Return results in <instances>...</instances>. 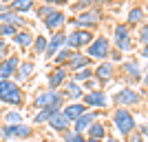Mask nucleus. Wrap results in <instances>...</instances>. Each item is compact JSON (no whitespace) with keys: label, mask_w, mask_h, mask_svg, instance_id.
Returning <instances> with one entry per match:
<instances>
[{"label":"nucleus","mask_w":148,"mask_h":142,"mask_svg":"<svg viewBox=\"0 0 148 142\" xmlns=\"http://www.w3.org/2000/svg\"><path fill=\"white\" fill-rule=\"evenodd\" d=\"M27 96L25 89L16 80H0V105L9 107V109H20L25 107Z\"/></svg>","instance_id":"nucleus-1"},{"label":"nucleus","mask_w":148,"mask_h":142,"mask_svg":"<svg viewBox=\"0 0 148 142\" xmlns=\"http://www.w3.org/2000/svg\"><path fill=\"white\" fill-rule=\"evenodd\" d=\"M111 124L124 140H126L130 133L137 131V120H135V116H133V111H130V109H124V107H115V109H113Z\"/></svg>","instance_id":"nucleus-2"},{"label":"nucleus","mask_w":148,"mask_h":142,"mask_svg":"<svg viewBox=\"0 0 148 142\" xmlns=\"http://www.w3.org/2000/svg\"><path fill=\"white\" fill-rule=\"evenodd\" d=\"M66 105V100L62 96V91H53V89H40V91L31 98V107L40 111V109H53V111H62V107Z\"/></svg>","instance_id":"nucleus-3"},{"label":"nucleus","mask_w":148,"mask_h":142,"mask_svg":"<svg viewBox=\"0 0 148 142\" xmlns=\"http://www.w3.org/2000/svg\"><path fill=\"white\" fill-rule=\"evenodd\" d=\"M111 44L115 47V51L119 53H128L135 47V40H133V33H130V27L126 22H117L113 27V36H111Z\"/></svg>","instance_id":"nucleus-4"},{"label":"nucleus","mask_w":148,"mask_h":142,"mask_svg":"<svg viewBox=\"0 0 148 142\" xmlns=\"http://www.w3.org/2000/svg\"><path fill=\"white\" fill-rule=\"evenodd\" d=\"M113 51V44H111V38L108 36H95L93 38V42L86 47V58L88 60H95V62H106L108 60V56H111Z\"/></svg>","instance_id":"nucleus-5"},{"label":"nucleus","mask_w":148,"mask_h":142,"mask_svg":"<svg viewBox=\"0 0 148 142\" xmlns=\"http://www.w3.org/2000/svg\"><path fill=\"white\" fill-rule=\"evenodd\" d=\"M104 20V11H102V7L93 5L91 9H86L84 13L80 16H75V20H69L73 29H86V31H93L95 27H99V22Z\"/></svg>","instance_id":"nucleus-6"},{"label":"nucleus","mask_w":148,"mask_h":142,"mask_svg":"<svg viewBox=\"0 0 148 142\" xmlns=\"http://www.w3.org/2000/svg\"><path fill=\"white\" fill-rule=\"evenodd\" d=\"M93 38H95V33L93 31H86V29H71L66 33V47L73 51H82L86 49L88 44L93 42Z\"/></svg>","instance_id":"nucleus-7"},{"label":"nucleus","mask_w":148,"mask_h":142,"mask_svg":"<svg viewBox=\"0 0 148 142\" xmlns=\"http://www.w3.org/2000/svg\"><path fill=\"white\" fill-rule=\"evenodd\" d=\"M82 102L86 105V109H93V111H104L106 107L111 105V98L104 89H95V91H86Z\"/></svg>","instance_id":"nucleus-8"},{"label":"nucleus","mask_w":148,"mask_h":142,"mask_svg":"<svg viewBox=\"0 0 148 142\" xmlns=\"http://www.w3.org/2000/svg\"><path fill=\"white\" fill-rule=\"evenodd\" d=\"M42 25L47 31H51V33H58V31H64V27L69 25V16L64 9H53V11L47 16V18L42 20Z\"/></svg>","instance_id":"nucleus-9"},{"label":"nucleus","mask_w":148,"mask_h":142,"mask_svg":"<svg viewBox=\"0 0 148 142\" xmlns=\"http://www.w3.org/2000/svg\"><path fill=\"white\" fill-rule=\"evenodd\" d=\"M115 105L117 107H124V109H128V107H135L142 102V93L137 91V89H133V87H122V89H117L115 91Z\"/></svg>","instance_id":"nucleus-10"},{"label":"nucleus","mask_w":148,"mask_h":142,"mask_svg":"<svg viewBox=\"0 0 148 142\" xmlns=\"http://www.w3.org/2000/svg\"><path fill=\"white\" fill-rule=\"evenodd\" d=\"M0 25H16L18 29H27L29 27V20L20 13L11 11L9 9V2H2L0 5Z\"/></svg>","instance_id":"nucleus-11"},{"label":"nucleus","mask_w":148,"mask_h":142,"mask_svg":"<svg viewBox=\"0 0 148 142\" xmlns=\"http://www.w3.org/2000/svg\"><path fill=\"white\" fill-rule=\"evenodd\" d=\"M97 120H102V111H93V109H88L84 116H80L73 124H71V131H75V133H82V136H86V131L91 129V127L97 122Z\"/></svg>","instance_id":"nucleus-12"},{"label":"nucleus","mask_w":148,"mask_h":142,"mask_svg":"<svg viewBox=\"0 0 148 142\" xmlns=\"http://www.w3.org/2000/svg\"><path fill=\"white\" fill-rule=\"evenodd\" d=\"M69 78H71V71H69L66 67H56V69H51V73L47 76V89L60 91Z\"/></svg>","instance_id":"nucleus-13"},{"label":"nucleus","mask_w":148,"mask_h":142,"mask_svg":"<svg viewBox=\"0 0 148 142\" xmlns=\"http://www.w3.org/2000/svg\"><path fill=\"white\" fill-rule=\"evenodd\" d=\"M20 62H22V58L18 53H11L9 58H5V60L0 62V80H13Z\"/></svg>","instance_id":"nucleus-14"},{"label":"nucleus","mask_w":148,"mask_h":142,"mask_svg":"<svg viewBox=\"0 0 148 142\" xmlns=\"http://www.w3.org/2000/svg\"><path fill=\"white\" fill-rule=\"evenodd\" d=\"M62 47H66V31L51 33V36H49V44H47V51H44V58L51 62L53 58H56V53L62 49Z\"/></svg>","instance_id":"nucleus-15"},{"label":"nucleus","mask_w":148,"mask_h":142,"mask_svg":"<svg viewBox=\"0 0 148 142\" xmlns=\"http://www.w3.org/2000/svg\"><path fill=\"white\" fill-rule=\"evenodd\" d=\"M93 76H95V80H97L99 85H106V82H111L113 78H115V64H113L111 60L97 62V64L93 67Z\"/></svg>","instance_id":"nucleus-16"},{"label":"nucleus","mask_w":148,"mask_h":142,"mask_svg":"<svg viewBox=\"0 0 148 142\" xmlns=\"http://www.w3.org/2000/svg\"><path fill=\"white\" fill-rule=\"evenodd\" d=\"M33 76H36V60H33V58H25V60L20 62V67H18V71H16V78H13V80L22 87L25 82H29Z\"/></svg>","instance_id":"nucleus-17"},{"label":"nucleus","mask_w":148,"mask_h":142,"mask_svg":"<svg viewBox=\"0 0 148 142\" xmlns=\"http://www.w3.org/2000/svg\"><path fill=\"white\" fill-rule=\"evenodd\" d=\"M62 96H64L66 102H82V98H84V87L69 78V80L64 82V87H62Z\"/></svg>","instance_id":"nucleus-18"},{"label":"nucleus","mask_w":148,"mask_h":142,"mask_svg":"<svg viewBox=\"0 0 148 142\" xmlns=\"http://www.w3.org/2000/svg\"><path fill=\"white\" fill-rule=\"evenodd\" d=\"M33 29L31 27H27V29H18V33L11 38V44L13 47H18L20 51H29L31 47H33Z\"/></svg>","instance_id":"nucleus-19"},{"label":"nucleus","mask_w":148,"mask_h":142,"mask_svg":"<svg viewBox=\"0 0 148 142\" xmlns=\"http://www.w3.org/2000/svg\"><path fill=\"white\" fill-rule=\"evenodd\" d=\"M9 133H11V142H27V140H31V138L36 136V129L31 127L29 122H20V124H16V127H9Z\"/></svg>","instance_id":"nucleus-20"},{"label":"nucleus","mask_w":148,"mask_h":142,"mask_svg":"<svg viewBox=\"0 0 148 142\" xmlns=\"http://www.w3.org/2000/svg\"><path fill=\"white\" fill-rule=\"evenodd\" d=\"M122 73L126 76V82H139V78L144 76L142 71V64H139V60H124L122 62Z\"/></svg>","instance_id":"nucleus-21"},{"label":"nucleus","mask_w":148,"mask_h":142,"mask_svg":"<svg viewBox=\"0 0 148 142\" xmlns=\"http://www.w3.org/2000/svg\"><path fill=\"white\" fill-rule=\"evenodd\" d=\"M47 127H49L51 131H56V133H66V131H71V122H69V118L64 116L62 111L53 113L51 120L47 122Z\"/></svg>","instance_id":"nucleus-22"},{"label":"nucleus","mask_w":148,"mask_h":142,"mask_svg":"<svg viewBox=\"0 0 148 142\" xmlns=\"http://www.w3.org/2000/svg\"><path fill=\"white\" fill-rule=\"evenodd\" d=\"M86 111H88V109H86L84 102H66V105L62 107V113L69 118V122H71V124H73L80 116H84Z\"/></svg>","instance_id":"nucleus-23"},{"label":"nucleus","mask_w":148,"mask_h":142,"mask_svg":"<svg viewBox=\"0 0 148 142\" xmlns=\"http://www.w3.org/2000/svg\"><path fill=\"white\" fill-rule=\"evenodd\" d=\"M86 67H91V60L86 58V53H84V51H75L73 58H71V62L66 64V69L71 71V73L80 71V69H86Z\"/></svg>","instance_id":"nucleus-24"},{"label":"nucleus","mask_w":148,"mask_h":142,"mask_svg":"<svg viewBox=\"0 0 148 142\" xmlns=\"http://www.w3.org/2000/svg\"><path fill=\"white\" fill-rule=\"evenodd\" d=\"M0 120H2V124H7V127H16V124L25 122V116H22L20 109H5V111L0 113Z\"/></svg>","instance_id":"nucleus-25"},{"label":"nucleus","mask_w":148,"mask_h":142,"mask_svg":"<svg viewBox=\"0 0 148 142\" xmlns=\"http://www.w3.org/2000/svg\"><path fill=\"white\" fill-rule=\"evenodd\" d=\"M144 20H146V11H144V7L135 5V7H130L128 9V16H126V25L133 27V25H144Z\"/></svg>","instance_id":"nucleus-26"},{"label":"nucleus","mask_w":148,"mask_h":142,"mask_svg":"<svg viewBox=\"0 0 148 142\" xmlns=\"http://www.w3.org/2000/svg\"><path fill=\"white\" fill-rule=\"evenodd\" d=\"M9 9L20 13V16H25V13L36 9V2H33V0H11V2H9Z\"/></svg>","instance_id":"nucleus-27"},{"label":"nucleus","mask_w":148,"mask_h":142,"mask_svg":"<svg viewBox=\"0 0 148 142\" xmlns=\"http://www.w3.org/2000/svg\"><path fill=\"white\" fill-rule=\"evenodd\" d=\"M86 138H95V140H106V138H108V127H106V122L97 120V122H95L91 129L86 131Z\"/></svg>","instance_id":"nucleus-28"},{"label":"nucleus","mask_w":148,"mask_h":142,"mask_svg":"<svg viewBox=\"0 0 148 142\" xmlns=\"http://www.w3.org/2000/svg\"><path fill=\"white\" fill-rule=\"evenodd\" d=\"M73 53H75L73 49H69V47H62V49L56 53V58H53V64H56V67H66L69 62H71V58H73Z\"/></svg>","instance_id":"nucleus-29"},{"label":"nucleus","mask_w":148,"mask_h":142,"mask_svg":"<svg viewBox=\"0 0 148 142\" xmlns=\"http://www.w3.org/2000/svg\"><path fill=\"white\" fill-rule=\"evenodd\" d=\"M47 44H49V36H42V33H38L33 38V56H44V51H47Z\"/></svg>","instance_id":"nucleus-30"},{"label":"nucleus","mask_w":148,"mask_h":142,"mask_svg":"<svg viewBox=\"0 0 148 142\" xmlns=\"http://www.w3.org/2000/svg\"><path fill=\"white\" fill-rule=\"evenodd\" d=\"M91 78H93V67H86V69H80V71L71 73V80H75L77 85H84V82H88Z\"/></svg>","instance_id":"nucleus-31"},{"label":"nucleus","mask_w":148,"mask_h":142,"mask_svg":"<svg viewBox=\"0 0 148 142\" xmlns=\"http://www.w3.org/2000/svg\"><path fill=\"white\" fill-rule=\"evenodd\" d=\"M53 9H56V7L51 5V0H47L44 5H36L33 13H36V18H38V20H44V18H47V16H49L51 11H53Z\"/></svg>","instance_id":"nucleus-32"},{"label":"nucleus","mask_w":148,"mask_h":142,"mask_svg":"<svg viewBox=\"0 0 148 142\" xmlns=\"http://www.w3.org/2000/svg\"><path fill=\"white\" fill-rule=\"evenodd\" d=\"M93 5H95L93 0H80V2H75V5H69V11L75 13V16H80V13H84L86 9H91Z\"/></svg>","instance_id":"nucleus-33"},{"label":"nucleus","mask_w":148,"mask_h":142,"mask_svg":"<svg viewBox=\"0 0 148 142\" xmlns=\"http://www.w3.org/2000/svg\"><path fill=\"white\" fill-rule=\"evenodd\" d=\"M62 142H86V136L75 133V131H66V133H62Z\"/></svg>","instance_id":"nucleus-34"},{"label":"nucleus","mask_w":148,"mask_h":142,"mask_svg":"<svg viewBox=\"0 0 148 142\" xmlns=\"http://www.w3.org/2000/svg\"><path fill=\"white\" fill-rule=\"evenodd\" d=\"M9 56H11V42L9 40H0V62Z\"/></svg>","instance_id":"nucleus-35"},{"label":"nucleus","mask_w":148,"mask_h":142,"mask_svg":"<svg viewBox=\"0 0 148 142\" xmlns=\"http://www.w3.org/2000/svg\"><path fill=\"white\" fill-rule=\"evenodd\" d=\"M137 40L142 42V47L148 44V22H144V25L139 27V31H137Z\"/></svg>","instance_id":"nucleus-36"},{"label":"nucleus","mask_w":148,"mask_h":142,"mask_svg":"<svg viewBox=\"0 0 148 142\" xmlns=\"http://www.w3.org/2000/svg\"><path fill=\"white\" fill-rule=\"evenodd\" d=\"M126 142H144V136L139 131H135V133H130V136L126 138Z\"/></svg>","instance_id":"nucleus-37"},{"label":"nucleus","mask_w":148,"mask_h":142,"mask_svg":"<svg viewBox=\"0 0 148 142\" xmlns=\"http://www.w3.org/2000/svg\"><path fill=\"white\" fill-rule=\"evenodd\" d=\"M108 60H111L113 64H115V62H122V53H119V51H115V49H113V51H111V56H108Z\"/></svg>","instance_id":"nucleus-38"},{"label":"nucleus","mask_w":148,"mask_h":142,"mask_svg":"<svg viewBox=\"0 0 148 142\" xmlns=\"http://www.w3.org/2000/svg\"><path fill=\"white\" fill-rule=\"evenodd\" d=\"M139 53H142V58H146V60H148V44H144V47H142V51H139Z\"/></svg>","instance_id":"nucleus-39"},{"label":"nucleus","mask_w":148,"mask_h":142,"mask_svg":"<svg viewBox=\"0 0 148 142\" xmlns=\"http://www.w3.org/2000/svg\"><path fill=\"white\" fill-rule=\"evenodd\" d=\"M104 142H122V138H117V136H108Z\"/></svg>","instance_id":"nucleus-40"},{"label":"nucleus","mask_w":148,"mask_h":142,"mask_svg":"<svg viewBox=\"0 0 148 142\" xmlns=\"http://www.w3.org/2000/svg\"><path fill=\"white\" fill-rule=\"evenodd\" d=\"M137 131H139V133H144V136H148V124H144V127H139V129H137Z\"/></svg>","instance_id":"nucleus-41"},{"label":"nucleus","mask_w":148,"mask_h":142,"mask_svg":"<svg viewBox=\"0 0 148 142\" xmlns=\"http://www.w3.org/2000/svg\"><path fill=\"white\" fill-rule=\"evenodd\" d=\"M142 78H144V85H146V87H148V71H146V73H144V76H142Z\"/></svg>","instance_id":"nucleus-42"},{"label":"nucleus","mask_w":148,"mask_h":142,"mask_svg":"<svg viewBox=\"0 0 148 142\" xmlns=\"http://www.w3.org/2000/svg\"><path fill=\"white\" fill-rule=\"evenodd\" d=\"M86 142H104V140H95V138H86Z\"/></svg>","instance_id":"nucleus-43"},{"label":"nucleus","mask_w":148,"mask_h":142,"mask_svg":"<svg viewBox=\"0 0 148 142\" xmlns=\"http://www.w3.org/2000/svg\"><path fill=\"white\" fill-rule=\"evenodd\" d=\"M44 142H62V140H44Z\"/></svg>","instance_id":"nucleus-44"}]
</instances>
